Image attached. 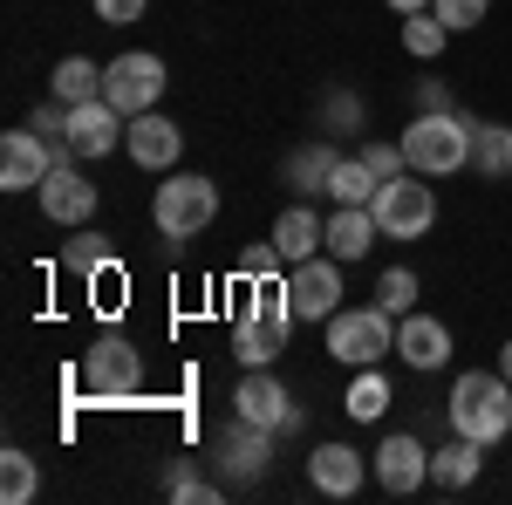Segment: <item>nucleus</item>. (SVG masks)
<instances>
[{"label":"nucleus","instance_id":"1","mask_svg":"<svg viewBox=\"0 0 512 505\" xmlns=\"http://www.w3.org/2000/svg\"><path fill=\"white\" fill-rule=\"evenodd\" d=\"M444 417L458 437H472V444H499L512 437V383L506 369H465L458 383H451V403H444Z\"/></svg>","mask_w":512,"mask_h":505},{"label":"nucleus","instance_id":"2","mask_svg":"<svg viewBox=\"0 0 512 505\" xmlns=\"http://www.w3.org/2000/svg\"><path fill=\"white\" fill-rule=\"evenodd\" d=\"M403 144V164L424 171V178H451L472 164V117L458 110H417V123L396 137Z\"/></svg>","mask_w":512,"mask_h":505},{"label":"nucleus","instance_id":"3","mask_svg":"<svg viewBox=\"0 0 512 505\" xmlns=\"http://www.w3.org/2000/svg\"><path fill=\"white\" fill-rule=\"evenodd\" d=\"M287 321H294V308H287V280H260L253 287V301L239 308L233 321V355L246 362V369H274V355L287 349Z\"/></svg>","mask_w":512,"mask_h":505},{"label":"nucleus","instance_id":"4","mask_svg":"<svg viewBox=\"0 0 512 505\" xmlns=\"http://www.w3.org/2000/svg\"><path fill=\"white\" fill-rule=\"evenodd\" d=\"M212 219H219V185H212L205 171H178V178H164L158 198H151V226H158L164 239H198Z\"/></svg>","mask_w":512,"mask_h":505},{"label":"nucleus","instance_id":"5","mask_svg":"<svg viewBox=\"0 0 512 505\" xmlns=\"http://www.w3.org/2000/svg\"><path fill=\"white\" fill-rule=\"evenodd\" d=\"M328 355L349 369H383V355H396V314L390 308H335L328 321Z\"/></svg>","mask_w":512,"mask_h":505},{"label":"nucleus","instance_id":"6","mask_svg":"<svg viewBox=\"0 0 512 505\" xmlns=\"http://www.w3.org/2000/svg\"><path fill=\"white\" fill-rule=\"evenodd\" d=\"M376 226L383 239H424L437 226V192L424 185V171H396L390 185H376Z\"/></svg>","mask_w":512,"mask_h":505},{"label":"nucleus","instance_id":"7","mask_svg":"<svg viewBox=\"0 0 512 505\" xmlns=\"http://www.w3.org/2000/svg\"><path fill=\"white\" fill-rule=\"evenodd\" d=\"M82 389H89L96 403H123V396H137V389H144V355H137V342L103 335L96 349L82 355Z\"/></svg>","mask_w":512,"mask_h":505},{"label":"nucleus","instance_id":"8","mask_svg":"<svg viewBox=\"0 0 512 505\" xmlns=\"http://www.w3.org/2000/svg\"><path fill=\"white\" fill-rule=\"evenodd\" d=\"M164 62L158 55H144V48H130V55H117L110 69H103V103H117L123 117H144V110H158L164 96Z\"/></svg>","mask_w":512,"mask_h":505},{"label":"nucleus","instance_id":"9","mask_svg":"<svg viewBox=\"0 0 512 505\" xmlns=\"http://www.w3.org/2000/svg\"><path fill=\"white\" fill-rule=\"evenodd\" d=\"M287 308H294V321H335V308H342V260L335 253L294 260L287 267Z\"/></svg>","mask_w":512,"mask_h":505},{"label":"nucleus","instance_id":"10","mask_svg":"<svg viewBox=\"0 0 512 505\" xmlns=\"http://www.w3.org/2000/svg\"><path fill=\"white\" fill-rule=\"evenodd\" d=\"M62 157L69 151H55L35 123H28V130H7V137H0V192H41V178H48Z\"/></svg>","mask_w":512,"mask_h":505},{"label":"nucleus","instance_id":"11","mask_svg":"<svg viewBox=\"0 0 512 505\" xmlns=\"http://www.w3.org/2000/svg\"><path fill=\"white\" fill-rule=\"evenodd\" d=\"M376 485L390 492V499H410L424 478H431V451H424V437H410V430H396V437H383L376 444Z\"/></svg>","mask_w":512,"mask_h":505},{"label":"nucleus","instance_id":"12","mask_svg":"<svg viewBox=\"0 0 512 505\" xmlns=\"http://www.w3.org/2000/svg\"><path fill=\"white\" fill-rule=\"evenodd\" d=\"M233 417H246V424H260V430H287L294 424V396H287V383H280L274 369H246L233 389Z\"/></svg>","mask_w":512,"mask_h":505},{"label":"nucleus","instance_id":"13","mask_svg":"<svg viewBox=\"0 0 512 505\" xmlns=\"http://www.w3.org/2000/svg\"><path fill=\"white\" fill-rule=\"evenodd\" d=\"M123 110L117 103H103V96H89V103H69V157H110L123 144Z\"/></svg>","mask_w":512,"mask_h":505},{"label":"nucleus","instance_id":"14","mask_svg":"<svg viewBox=\"0 0 512 505\" xmlns=\"http://www.w3.org/2000/svg\"><path fill=\"white\" fill-rule=\"evenodd\" d=\"M123 151H130L137 171H171L178 151H185V130H178L171 117H158V110H144V117L123 123Z\"/></svg>","mask_w":512,"mask_h":505},{"label":"nucleus","instance_id":"15","mask_svg":"<svg viewBox=\"0 0 512 505\" xmlns=\"http://www.w3.org/2000/svg\"><path fill=\"white\" fill-rule=\"evenodd\" d=\"M267 451H274V430L246 424V417H233V424L212 437V458H219L226 478H260L267 471Z\"/></svg>","mask_w":512,"mask_h":505},{"label":"nucleus","instance_id":"16","mask_svg":"<svg viewBox=\"0 0 512 505\" xmlns=\"http://www.w3.org/2000/svg\"><path fill=\"white\" fill-rule=\"evenodd\" d=\"M41 212H48L55 226H82V219H96V185L82 178L69 157L41 178Z\"/></svg>","mask_w":512,"mask_h":505},{"label":"nucleus","instance_id":"17","mask_svg":"<svg viewBox=\"0 0 512 505\" xmlns=\"http://www.w3.org/2000/svg\"><path fill=\"white\" fill-rule=\"evenodd\" d=\"M396 355H403L417 376H431V369H444V362H451V328H444L437 314H417V308H410L403 321H396Z\"/></svg>","mask_w":512,"mask_h":505},{"label":"nucleus","instance_id":"18","mask_svg":"<svg viewBox=\"0 0 512 505\" xmlns=\"http://www.w3.org/2000/svg\"><path fill=\"white\" fill-rule=\"evenodd\" d=\"M362 478H369V465H362V451H349V444H315L308 451V485H315L321 499H355Z\"/></svg>","mask_w":512,"mask_h":505},{"label":"nucleus","instance_id":"19","mask_svg":"<svg viewBox=\"0 0 512 505\" xmlns=\"http://www.w3.org/2000/svg\"><path fill=\"white\" fill-rule=\"evenodd\" d=\"M274 246H280L287 267H294V260H315L321 246H328V219H315V205H287L274 219Z\"/></svg>","mask_w":512,"mask_h":505},{"label":"nucleus","instance_id":"20","mask_svg":"<svg viewBox=\"0 0 512 505\" xmlns=\"http://www.w3.org/2000/svg\"><path fill=\"white\" fill-rule=\"evenodd\" d=\"M376 239H383L376 205H335V219H328V253H335V260H362Z\"/></svg>","mask_w":512,"mask_h":505},{"label":"nucleus","instance_id":"21","mask_svg":"<svg viewBox=\"0 0 512 505\" xmlns=\"http://www.w3.org/2000/svg\"><path fill=\"white\" fill-rule=\"evenodd\" d=\"M478 471H485V444H472V437H458V444L431 451V478H437V485H451V492H465Z\"/></svg>","mask_w":512,"mask_h":505},{"label":"nucleus","instance_id":"22","mask_svg":"<svg viewBox=\"0 0 512 505\" xmlns=\"http://www.w3.org/2000/svg\"><path fill=\"white\" fill-rule=\"evenodd\" d=\"M478 178H512V123H472Z\"/></svg>","mask_w":512,"mask_h":505},{"label":"nucleus","instance_id":"23","mask_svg":"<svg viewBox=\"0 0 512 505\" xmlns=\"http://www.w3.org/2000/svg\"><path fill=\"white\" fill-rule=\"evenodd\" d=\"M48 89H55V103H89V96H103V69H96L89 55H62L55 76H48Z\"/></svg>","mask_w":512,"mask_h":505},{"label":"nucleus","instance_id":"24","mask_svg":"<svg viewBox=\"0 0 512 505\" xmlns=\"http://www.w3.org/2000/svg\"><path fill=\"white\" fill-rule=\"evenodd\" d=\"M335 164H342V151H335V144H301V151L287 157V185H294V192H328V171H335Z\"/></svg>","mask_w":512,"mask_h":505},{"label":"nucleus","instance_id":"25","mask_svg":"<svg viewBox=\"0 0 512 505\" xmlns=\"http://www.w3.org/2000/svg\"><path fill=\"white\" fill-rule=\"evenodd\" d=\"M390 383H383V369H355V383H349V403H342V410H349L355 424H376V417H390Z\"/></svg>","mask_w":512,"mask_h":505},{"label":"nucleus","instance_id":"26","mask_svg":"<svg viewBox=\"0 0 512 505\" xmlns=\"http://www.w3.org/2000/svg\"><path fill=\"white\" fill-rule=\"evenodd\" d=\"M328 198H335V205H376V171H369L362 157H342V164L328 171Z\"/></svg>","mask_w":512,"mask_h":505},{"label":"nucleus","instance_id":"27","mask_svg":"<svg viewBox=\"0 0 512 505\" xmlns=\"http://www.w3.org/2000/svg\"><path fill=\"white\" fill-rule=\"evenodd\" d=\"M41 492V465L28 451H0V505H28Z\"/></svg>","mask_w":512,"mask_h":505},{"label":"nucleus","instance_id":"28","mask_svg":"<svg viewBox=\"0 0 512 505\" xmlns=\"http://www.w3.org/2000/svg\"><path fill=\"white\" fill-rule=\"evenodd\" d=\"M444 41H451V28H444V21H437L431 7H424V14H410V21H403V48H410V55H417V62H437V55H444Z\"/></svg>","mask_w":512,"mask_h":505},{"label":"nucleus","instance_id":"29","mask_svg":"<svg viewBox=\"0 0 512 505\" xmlns=\"http://www.w3.org/2000/svg\"><path fill=\"white\" fill-rule=\"evenodd\" d=\"M376 308H390L396 321H403V314L417 308V273H410V267H390L383 280H376Z\"/></svg>","mask_w":512,"mask_h":505},{"label":"nucleus","instance_id":"30","mask_svg":"<svg viewBox=\"0 0 512 505\" xmlns=\"http://www.w3.org/2000/svg\"><path fill=\"white\" fill-rule=\"evenodd\" d=\"M431 14L458 35V28H478V21L492 14V0H431Z\"/></svg>","mask_w":512,"mask_h":505},{"label":"nucleus","instance_id":"31","mask_svg":"<svg viewBox=\"0 0 512 505\" xmlns=\"http://www.w3.org/2000/svg\"><path fill=\"white\" fill-rule=\"evenodd\" d=\"M362 164L376 171V185H390L396 171H410V164H403V144H362Z\"/></svg>","mask_w":512,"mask_h":505},{"label":"nucleus","instance_id":"32","mask_svg":"<svg viewBox=\"0 0 512 505\" xmlns=\"http://www.w3.org/2000/svg\"><path fill=\"white\" fill-rule=\"evenodd\" d=\"M239 273H246V280H274L280 273V246L274 239H267V246H246V253H239Z\"/></svg>","mask_w":512,"mask_h":505},{"label":"nucleus","instance_id":"33","mask_svg":"<svg viewBox=\"0 0 512 505\" xmlns=\"http://www.w3.org/2000/svg\"><path fill=\"white\" fill-rule=\"evenodd\" d=\"M144 7L151 0H96V21L103 28H130V21H144Z\"/></svg>","mask_w":512,"mask_h":505},{"label":"nucleus","instance_id":"34","mask_svg":"<svg viewBox=\"0 0 512 505\" xmlns=\"http://www.w3.org/2000/svg\"><path fill=\"white\" fill-rule=\"evenodd\" d=\"M103 260H110V246H103V239H76V246H69V267H103Z\"/></svg>","mask_w":512,"mask_h":505},{"label":"nucleus","instance_id":"35","mask_svg":"<svg viewBox=\"0 0 512 505\" xmlns=\"http://www.w3.org/2000/svg\"><path fill=\"white\" fill-rule=\"evenodd\" d=\"M171 499H212V485H205L198 471H178V478H171Z\"/></svg>","mask_w":512,"mask_h":505},{"label":"nucleus","instance_id":"36","mask_svg":"<svg viewBox=\"0 0 512 505\" xmlns=\"http://www.w3.org/2000/svg\"><path fill=\"white\" fill-rule=\"evenodd\" d=\"M321 117L335 123V130H349V123H355V103H349V96H328V103H321Z\"/></svg>","mask_w":512,"mask_h":505},{"label":"nucleus","instance_id":"37","mask_svg":"<svg viewBox=\"0 0 512 505\" xmlns=\"http://www.w3.org/2000/svg\"><path fill=\"white\" fill-rule=\"evenodd\" d=\"M417 110H451V96H444L437 82H424V89H417Z\"/></svg>","mask_w":512,"mask_h":505},{"label":"nucleus","instance_id":"38","mask_svg":"<svg viewBox=\"0 0 512 505\" xmlns=\"http://www.w3.org/2000/svg\"><path fill=\"white\" fill-rule=\"evenodd\" d=\"M396 14H424V7H431V0H390Z\"/></svg>","mask_w":512,"mask_h":505},{"label":"nucleus","instance_id":"39","mask_svg":"<svg viewBox=\"0 0 512 505\" xmlns=\"http://www.w3.org/2000/svg\"><path fill=\"white\" fill-rule=\"evenodd\" d=\"M499 369H506V383H512V342H506V349H499Z\"/></svg>","mask_w":512,"mask_h":505}]
</instances>
